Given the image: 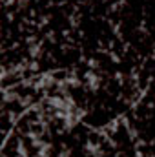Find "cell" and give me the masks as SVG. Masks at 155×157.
<instances>
[{
  "mask_svg": "<svg viewBox=\"0 0 155 157\" xmlns=\"http://www.w3.org/2000/svg\"><path fill=\"white\" fill-rule=\"evenodd\" d=\"M84 78H86V86H88V90L89 91H97L99 88H100V77L95 73V71H88L86 75H84Z\"/></svg>",
  "mask_w": 155,
  "mask_h": 157,
  "instance_id": "1",
  "label": "cell"
},
{
  "mask_svg": "<svg viewBox=\"0 0 155 157\" xmlns=\"http://www.w3.org/2000/svg\"><path fill=\"white\" fill-rule=\"evenodd\" d=\"M53 86H57V80L53 78V75H42L39 78V82H37V88L39 90H47V88H53Z\"/></svg>",
  "mask_w": 155,
  "mask_h": 157,
  "instance_id": "2",
  "label": "cell"
},
{
  "mask_svg": "<svg viewBox=\"0 0 155 157\" xmlns=\"http://www.w3.org/2000/svg\"><path fill=\"white\" fill-rule=\"evenodd\" d=\"M86 152L88 154H91V155H100V146L99 144H95V143H86Z\"/></svg>",
  "mask_w": 155,
  "mask_h": 157,
  "instance_id": "3",
  "label": "cell"
},
{
  "mask_svg": "<svg viewBox=\"0 0 155 157\" xmlns=\"http://www.w3.org/2000/svg\"><path fill=\"white\" fill-rule=\"evenodd\" d=\"M49 152H51V144L44 143V144L39 148V157H49Z\"/></svg>",
  "mask_w": 155,
  "mask_h": 157,
  "instance_id": "4",
  "label": "cell"
},
{
  "mask_svg": "<svg viewBox=\"0 0 155 157\" xmlns=\"http://www.w3.org/2000/svg\"><path fill=\"white\" fill-rule=\"evenodd\" d=\"M17 99V95L13 93V91H4V104H9V102H13Z\"/></svg>",
  "mask_w": 155,
  "mask_h": 157,
  "instance_id": "5",
  "label": "cell"
},
{
  "mask_svg": "<svg viewBox=\"0 0 155 157\" xmlns=\"http://www.w3.org/2000/svg\"><path fill=\"white\" fill-rule=\"evenodd\" d=\"M18 155L26 157V146H24V144H22V143H20V144H18Z\"/></svg>",
  "mask_w": 155,
  "mask_h": 157,
  "instance_id": "6",
  "label": "cell"
},
{
  "mask_svg": "<svg viewBox=\"0 0 155 157\" xmlns=\"http://www.w3.org/2000/svg\"><path fill=\"white\" fill-rule=\"evenodd\" d=\"M29 53H31L33 57H37V55H39V46H31V48H29Z\"/></svg>",
  "mask_w": 155,
  "mask_h": 157,
  "instance_id": "7",
  "label": "cell"
},
{
  "mask_svg": "<svg viewBox=\"0 0 155 157\" xmlns=\"http://www.w3.org/2000/svg\"><path fill=\"white\" fill-rule=\"evenodd\" d=\"M59 157H70V150H66V148H64V150L59 154Z\"/></svg>",
  "mask_w": 155,
  "mask_h": 157,
  "instance_id": "8",
  "label": "cell"
}]
</instances>
